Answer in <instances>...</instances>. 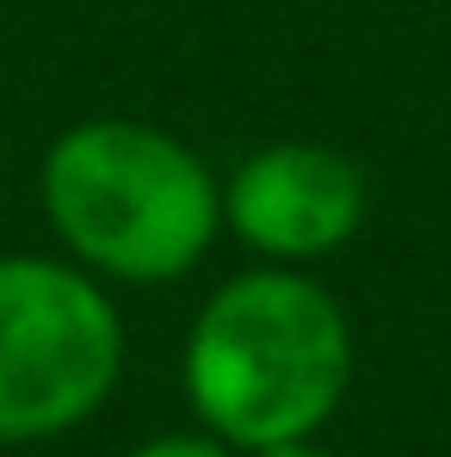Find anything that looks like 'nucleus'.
<instances>
[{"label": "nucleus", "instance_id": "obj_1", "mask_svg": "<svg viewBox=\"0 0 451 457\" xmlns=\"http://www.w3.org/2000/svg\"><path fill=\"white\" fill-rule=\"evenodd\" d=\"M186 402L235 452L309 439L353 383V328L328 285L254 266L211 291L186 334Z\"/></svg>", "mask_w": 451, "mask_h": 457}, {"label": "nucleus", "instance_id": "obj_2", "mask_svg": "<svg viewBox=\"0 0 451 457\" xmlns=\"http://www.w3.org/2000/svg\"><path fill=\"white\" fill-rule=\"evenodd\" d=\"M38 198L69 260L118 285L186 278L223 228V186L211 167L173 130L137 118L69 124L44 149Z\"/></svg>", "mask_w": 451, "mask_h": 457}, {"label": "nucleus", "instance_id": "obj_3", "mask_svg": "<svg viewBox=\"0 0 451 457\" xmlns=\"http://www.w3.org/2000/svg\"><path fill=\"white\" fill-rule=\"evenodd\" d=\"M124 321L75 260L0 253V445H31L105 408Z\"/></svg>", "mask_w": 451, "mask_h": 457}, {"label": "nucleus", "instance_id": "obj_4", "mask_svg": "<svg viewBox=\"0 0 451 457\" xmlns=\"http://www.w3.org/2000/svg\"><path fill=\"white\" fill-rule=\"evenodd\" d=\"M365 173L328 143H266L223 186V223L272 266H309L365 228Z\"/></svg>", "mask_w": 451, "mask_h": 457}, {"label": "nucleus", "instance_id": "obj_5", "mask_svg": "<svg viewBox=\"0 0 451 457\" xmlns=\"http://www.w3.org/2000/svg\"><path fill=\"white\" fill-rule=\"evenodd\" d=\"M235 445L217 439V433H161L149 445H137L130 457H229Z\"/></svg>", "mask_w": 451, "mask_h": 457}, {"label": "nucleus", "instance_id": "obj_6", "mask_svg": "<svg viewBox=\"0 0 451 457\" xmlns=\"http://www.w3.org/2000/svg\"><path fill=\"white\" fill-rule=\"evenodd\" d=\"M254 457H328L315 439H285V445H260Z\"/></svg>", "mask_w": 451, "mask_h": 457}]
</instances>
